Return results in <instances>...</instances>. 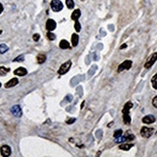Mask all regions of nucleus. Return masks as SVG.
<instances>
[{
  "label": "nucleus",
  "mask_w": 157,
  "mask_h": 157,
  "mask_svg": "<svg viewBox=\"0 0 157 157\" xmlns=\"http://www.w3.org/2000/svg\"><path fill=\"white\" fill-rule=\"evenodd\" d=\"M122 135V130L121 129H117L114 132V138H118V137H120Z\"/></svg>",
  "instance_id": "obj_25"
},
{
  "label": "nucleus",
  "mask_w": 157,
  "mask_h": 157,
  "mask_svg": "<svg viewBox=\"0 0 157 157\" xmlns=\"http://www.w3.org/2000/svg\"><path fill=\"white\" fill-rule=\"evenodd\" d=\"M24 61V55H20L19 57H17L14 60V62H23Z\"/></svg>",
  "instance_id": "obj_27"
},
{
  "label": "nucleus",
  "mask_w": 157,
  "mask_h": 157,
  "mask_svg": "<svg viewBox=\"0 0 157 157\" xmlns=\"http://www.w3.org/2000/svg\"><path fill=\"white\" fill-rule=\"evenodd\" d=\"M157 61V52H154L153 54H151V56L148 59V61L145 64V69H150Z\"/></svg>",
  "instance_id": "obj_3"
},
{
  "label": "nucleus",
  "mask_w": 157,
  "mask_h": 157,
  "mask_svg": "<svg viewBox=\"0 0 157 157\" xmlns=\"http://www.w3.org/2000/svg\"><path fill=\"white\" fill-rule=\"evenodd\" d=\"M132 67V61L131 60H125L123 61L119 67H118V72H121L123 70H128Z\"/></svg>",
  "instance_id": "obj_1"
},
{
  "label": "nucleus",
  "mask_w": 157,
  "mask_h": 157,
  "mask_svg": "<svg viewBox=\"0 0 157 157\" xmlns=\"http://www.w3.org/2000/svg\"><path fill=\"white\" fill-rule=\"evenodd\" d=\"M66 98H68V101H71V99H72V97H71L70 95H69L68 97H66Z\"/></svg>",
  "instance_id": "obj_33"
},
{
  "label": "nucleus",
  "mask_w": 157,
  "mask_h": 157,
  "mask_svg": "<svg viewBox=\"0 0 157 157\" xmlns=\"http://www.w3.org/2000/svg\"><path fill=\"white\" fill-rule=\"evenodd\" d=\"M14 73L18 76H24L27 74V69H24V68H19L14 71Z\"/></svg>",
  "instance_id": "obj_11"
},
{
  "label": "nucleus",
  "mask_w": 157,
  "mask_h": 157,
  "mask_svg": "<svg viewBox=\"0 0 157 157\" xmlns=\"http://www.w3.org/2000/svg\"><path fill=\"white\" fill-rule=\"evenodd\" d=\"M78 42H79V37L77 34H72V36H71V43H72V46H77L78 44Z\"/></svg>",
  "instance_id": "obj_14"
},
{
  "label": "nucleus",
  "mask_w": 157,
  "mask_h": 157,
  "mask_svg": "<svg viewBox=\"0 0 157 157\" xmlns=\"http://www.w3.org/2000/svg\"><path fill=\"white\" fill-rule=\"evenodd\" d=\"M122 119H123V122L125 124H130L131 122V117L129 114H122Z\"/></svg>",
  "instance_id": "obj_17"
},
{
  "label": "nucleus",
  "mask_w": 157,
  "mask_h": 157,
  "mask_svg": "<svg viewBox=\"0 0 157 157\" xmlns=\"http://www.w3.org/2000/svg\"><path fill=\"white\" fill-rule=\"evenodd\" d=\"M126 47H127V44H126V43H123L122 45L120 46V49H124V48H126Z\"/></svg>",
  "instance_id": "obj_34"
},
{
  "label": "nucleus",
  "mask_w": 157,
  "mask_h": 157,
  "mask_svg": "<svg viewBox=\"0 0 157 157\" xmlns=\"http://www.w3.org/2000/svg\"><path fill=\"white\" fill-rule=\"evenodd\" d=\"M134 145H132V144H121L119 148L121 149V150H125V151H127V150H129L130 148H132Z\"/></svg>",
  "instance_id": "obj_15"
},
{
  "label": "nucleus",
  "mask_w": 157,
  "mask_h": 157,
  "mask_svg": "<svg viewBox=\"0 0 157 157\" xmlns=\"http://www.w3.org/2000/svg\"><path fill=\"white\" fill-rule=\"evenodd\" d=\"M3 10H4V8H3V6H2V4L0 3V14L3 12Z\"/></svg>",
  "instance_id": "obj_35"
},
{
  "label": "nucleus",
  "mask_w": 157,
  "mask_h": 157,
  "mask_svg": "<svg viewBox=\"0 0 157 157\" xmlns=\"http://www.w3.org/2000/svg\"><path fill=\"white\" fill-rule=\"evenodd\" d=\"M17 84H19V79L18 78H12L10 81H8L7 83L5 84V88H12L15 86Z\"/></svg>",
  "instance_id": "obj_10"
},
{
  "label": "nucleus",
  "mask_w": 157,
  "mask_h": 157,
  "mask_svg": "<svg viewBox=\"0 0 157 157\" xmlns=\"http://www.w3.org/2000/svg\"><path fill=\"white\" fill-rule=\"evenodd\" d=\"M0 153H1V155L2 156H10L11 155V153H12V149L10 148L8 145H4V146H2L1 148H0Z\"/></svg>",
  "instance_id": "obj_7"
},
{
  "label": "nucleus",
  "mask_w": 157,
  "mask_h": 157,
  "mask_svg": "<svg viewBox=\"0 0 157 157\" xmlns=\"http://www.w3.org/2000/svg\"><path fill=\"white\" fill-rule=\"evenodd\" d=\"M154 132V129L153 128H150V127H147V126H144L141 128V136L144 137V138H149L151 135L153 134Z\"/></svg>",
  "instance_id": "obj_4"
},
{
  "label": "nucleus",
  "mask_w": 157,
  "mask_h": 157,
  "mask_svg": "<svg viewBox=\"0 0 157 157\" xmlns=\"http://www.w3.org/2000/svg\"><path fill=\"white\" fill-rule=\"evenodd\" d=\"M46 60V56L44 54H39L37 57V61L39 64H42V63H44Z\"/></svg>",
  "instance_id": "obj_18"
},
{
  "label": "nucleus",
  "mask_w": 157,
  "mask_h": 157,
  "mask_svg": "<svg viewBox=\"0 0 157 157\" xmlns=\"http://www.w3.org/2000/svg\"><path fill=\"white\" fill-rule=\"evenodd\" d=\"M132 106H133V104H132L131 101L126 102L124 104V106H123V108H122V114H129V111L130 109L132 108Z\"/></svg>",
  "instance_id": "obj_12"
},
{
  "label": "nucleus",
  "mask_w": 157,
  "mask_h": 157,
  "mask_svg": "<svg viewBox=\"0 0 157 157\" xmlns=\"http://www.w3.org/2000/svg\"><path fill=\"white\" fill-rule=\"evenodd\" d=\"M0 88H1V83H0Z\"/></svg>",
  "instance_id": "obj_36"
},
{
  "label": "nucleus",
  "mask_w": 157,
  "mask_h": 157,
  "mask_svg": "<svg viewBox=\"0 0 157 157\" xmlns=\"http://www.w3.org/2000/svg\"><path fill=\"white\" fill-rule=\"evenodd\" d=\"M96 69H97V66H93V67H92V70H91V71L89 70V75H90V76H91V75H92V74H93V72H95V70H96Z\"/></svg>",
  "instance_id": "obj_31"
},
{
  "label": "nucleus",
  "mask_w": 157,
  "mask_h": 157,
  "mask_svg": "<svg viewBox=\"0 0 157 157\" xmlns=\"http://www.w3.org/2000/svg\"><path fill=\"white\" fill-rule=\"evenodd\" d=\"M33 40H34L35 42H38V41L40 40V35H39V34H34V35H33Z\"/></svg>",
  "instance_id": "obj_28"
},
{
  "label": "nucleus",
  "mask_w": 157,
  "mask_h": 157,
  "mask_svg": "<svg viewBox=\"0 0 157 157\" xmlns=\"http://www.w3.org/2000/svg\"><path fill=\"white\" fill-rule=\"evenodd\" d=\"M127 141V138H126V136H120V137H118V138H115V142L118 144L120 143H124Z\"/></svg>",
  "instance_id": "obj_19"
},
{
  "label": "nucleus",
  "mask_w": 157,
  "mask_h": 157,
  "mask_svg": "<svg viewBox=\"0 0 157 157\" xmlns=\"http://www.w3.org/2000/svg\"><path fill=\"white\" fill-rule=\"evenodd\" d=\"M151 85H152L153 89L157 90V73H155L151 78Z\"/></svg>",
  "instance_id": "obj_20"
},
{
  "label": "nucleus",
  "mask_w": 157,
  "mask_h": 157,
  "mask_svg": "<svg viewBox=\"0 0 157 157\" xmlns=\"http://www.w3.org/2000/svg\"><path fill=\"white\" fill-rule=\"evenodd\" d=\"M70 67H71V61H67L66 63H64L60 67V69L58 70V74L59 75H63V74L67 73L69 70V69H70Z\"/></svg>",
  "instance_id": "obj_2"
},
{
  "label": "nucleus",
  "mask_w": 157,
  "mask_h": 157,
  "mask_svg": "<svg viewBox=\"0 0 157 157\" xmlns=\"http://www.w3.org/2000/svg\"><path fill=\"white\" fill-rule=\"evenodd\" d=\"M101 134H102L101 130H97V137H98V138L100 139L101 138Z\"/></svg>",
  "instance_id": "obj_32"
},
{
  "label": "nucleus",
  "mask_w": 157,
  "mask_h": 157,
  "mask_svg": "<svg viewBox=\"0 0 157 157\" xmlns=\"http://www.w3.org/2000/svg\"><path fill=\"white\" fill-rule=\"evenodd\" d=\"M51 9L54 12H60L61 10L63 9V3L60 0H52L50 3Z\"/></svg>",
  "instance_id": "obj_5"
},
{
  "label": "nucleus",
  "mask_w": 157,
  "mask_h": 157,
  "mask_svg": "<svg viewBox=\"0 0 157 157\" xmlns=\"http://www.w3.org/2000/svg\"><path fill=\"white\" fill-rule=\"evenodd\" d=\"M10 71L9 68H5V67H0V76H3L5 74H7Z\"/></svg>",
  "instance_id": "obj_21"
},
{
  "label": "nucleus",
  "mask_w": 157,
  "mask_h": 157,
  "mask_svg": "<svg viewBox=\"0 0 157 157\" xmlns=\"http://www.w3.org/2000/svg\"><path fill=\"white\" fill-rule=\"evenodd\" d=\"M47 38H48V40H50V41H54L56 39V36L53 34L52 32H50V31H48V33H47Z\"/></svg>",
  "instance_id": "obj_24"
},
{
  "label": "nucleus",
  "mask_w": 157,
  "mask_h": 157,
  "mask_svg": "<svg viewBox=\"0 0 157 157\" xmlns=\"http://www.w3.org/2000/svg\"><path fill=\"white\" fill-rule=\"evenodd\" d=\"M8 49H9L8 45H6V44H4V43L0 44V53H1V54H4L5 52L8 51Z\"/></svg>",
  "instance_id": "obj_22"
},
{
  "label": "nucleus",
  "mask_w": 157,
  "mask_h": 157,
  "mask_svg": "<svg viewBox=\"0 0 157 157\" xmlns=\"http://www.w3.org/2000/svg\"><path fill=\"white\" fill-rule=\"evenodd\" d=\"M142 121L145 124H151L153 122H155V117L153 115H148L146 117H144L142 119Z\"/></svg>",
  "instance_id": "obj_8"
},
{
  "label": "nucleus",
  "mask_w": 157,
  "mask_h": 157,
  "mask_svg": "<svg viewBox=\"0 0 157 157\" xmlns=\"http://www.w3.org/2000/svg\"><path fill=\"white\" fill-rule=\"evenodd\" d=\"M81 17V12H80V10H74L73 13L71 14V19L74 20V21H76V20H78L79 18Z\"/></svg>",
  "instance_id": "obj_13"
},
{
  "label": "nucleus",
  "mask_w": 157,
  "mask_h": 157,
  "mask_svg": "<svg viewBox=\"0 0 157 157\" xmlns=\"http://www.w3.org/2000/svg\"><path fill=\"white\" fill-rule=\"evenodd\" d=\"M75 120H76L75 118H71V119H69V120H67V123H68V124H71V123H73Z\"/></svg>",
  "instance_id": "obj_29"
},
{
  "label": "nucleus",
  "mask_w": 157,
  "mask_h": 157,
  "mask_svg": "<svg viewBox=\"0 0 157 157\" xmlns=\"http://www.w3.org/2000/svg\"><path fill=\"white\" fill-rule=\"evenodd\" d=\"M74 28H75L76 32H79L81 30V25H80V22H79L78 20H76L75 23H74Z\"/></svg>",
  "instance_id": "obj_26"
},
{
  "label": "nucleus",
  "mask_w": 157,
  "mask_h": 157,
  "mask_svg": "<svg viewBox=\"0 0 157 157\" xmlns=\"http://www.w3.org/2000/svg\"><path fill=\"white\" fill-rule=\"evenodd\" d=\"M59 46H60V48H62V49H68V48H69V43L68 41H66V40H62V41L60 42Z\"/></svg>",
  "instance_id": "obj_16"
},
{
  "label": "nucleus",
  "mask_w": 157,
  "mask_h": 157,
  "mask_svg": "<svg viewBox=\"0 0 157 157\" xmlns=\"http://www.w3.org/2000/svg\"><path fill=\"white\" fill-rule=\"evenodd\" d=\"M66 4L69 9H73L74 8V2L73 0H66Z\"/></svg>",
  "instance_id": "obj_23"
},
{
  "label": "nucleus",
  "mask_w": 157,
  "mask_h": 157,
  "mask_svg": "<svg viewBox=\"0 0 157 157\" xmlns=\"http://www.w3.org/2000/svg\"><path fill=\"white\" fill-rule=\"evenodd\" d=\"M152 105L155 108H157V96L156 97H153V99H152Z\"/></svg>",
  "instance_id": "obj_30"
},
{
  "label": "nucleus",
  "mask_w": 157,
  "mask_h": 157,
  "mask_svg": "<svg viewBox=\"0 0 157 157\" xmlns=\"http://www.w3.org/2000/svg\"><path fill=\"white\" fill-rule=\"evenodd\" d=\"M11 113L15 117V118H20L22 116V110L19 105H14L11 108Z\"/></svg>",
  "instance_id": "obj_6"
},
{
  "label": "nucleus",
  "mask_w": 157,
  "mask_h": 157,
  "mask_svg": "<svg viewBox=\"0 0 157 157\" xmlns=\"http://www.w3.org/2000/svg\"><path fill=\"white\" fill-rule=\"evenodd\" d=\"M56 28V22L53 20V19H47L46 21V30L48 31H53Z\"/></svg>",
  "instance_id": "obj_9"
}]
</instances>
